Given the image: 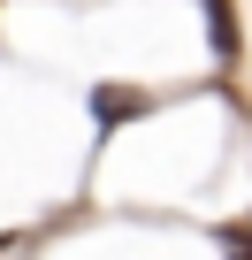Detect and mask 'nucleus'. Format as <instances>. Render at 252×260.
Instances as JSON below:
<instances>
[{
    "label": "nucleus",
    "mask_w": 252,
    "mask_h": 260,
    "mask_svg": "<svg viewBox=\"0 0 252 260\" xmlns=\"http://www.w3.org/2000/svg\"><path fill=\"white\" fill-rule=\"evenodd\" d=\"M199 8H206V46L222 61H237V8H229V0H199Z\"/></svg>",
    "instance_id": "f03ea898"
},
{
    "label": "nucleus",
    "mask_w": 252,
    "mask_h": 260,
    "mask_svg": "<svg viewBox=\"0 0 252 260\" xmlns=\"http://www.w3.org/2000/svg\"><path fill=\"white\" fill-rule=\"evenodd\" d=\"M146 107H153V100H146V92H130V84H99V92H92V122H99V138H107L115 122L146 115Z\"/></svg>",
    "instance_id": "f257e3e1"
}]
</instances>
